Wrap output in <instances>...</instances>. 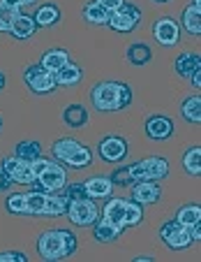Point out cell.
Here are the masks:
<instances>
[{
	"mask_svg": "<svg viewBox=\"0 0 201 262\" xmlns=\"http://www.w3.org/2000/svg\"><path fill=\"white\" fill-rule=\"evenodd\" d=\"M37 28H51L60 21V7L54 5V3H46V5H39L37 12L33 14Z\"/></svg>",
	"mask_w": 201,
	"mask_h": 262,
	"instance_id": "obj_20",
	"label": "cell"
},
{
	"mask_svg": "<svg viewBox=\"0 0 201 262\" xmlns=\"http://www.w3.org/2000/svg\"><path fill=\"white\" fill-rule=\"evenodd\" d=\"M63 239H65V253H67V257L74 255V253H77V246H79L77 234H74L72 230H63Z\"/></svg>",
	"mask_w": 201,
	"mask_h": 262,
	"instance_id": "obj_38",
	"label": "cell"
},
{
	"mask_svg": "<svg viewBox=\"0 0 201 262\" xmlns=\"http://www.w3.org/2000/svg\"><path fill=\"white\" fill-rule=\"evenodd\" d=\"M14 156L30 163V160H35V158H39V156H42V146H39V142H35V139H23V142L16 144Z\"/></svg>",
	"mask_w": 201,
	"mask_h": 262,
	"instance_id": "obj_32",
	"label": "cell"
},
{
	"mask_svg": "<svg viewBox=\"0 0 201 262\" xmlns=\"http://www.w3.org/2000/svg\"><path fill=\"white\" fill-rule=\"evenodd\" d=\"M160 239H162L164 246L171 248V251H185V248H190L192 244H194L190 228H185V225L178 223L176 218H173V221H167L162 228H160Z\"/></svg>",
	"mask_w": 201,
	"mask_h": 262,
	"instance_id": "obj_5",
	"label": "cell"
},
{
	"mask_svg": "<svg viewBox=\"0 0 201 262\" xmlns=\"http://www.w3.org/2000/svg\"><path fill=\"white\" fill-rule=\"evenodd\" d=\"M143 223V207L139 202L125 200V228H137Z\"/></svg>",
	"mask_w": 201,
	"mask_h": 262,
	"instance_id": "obj_33",
	"label": "cell"
},
{
	"mask_svg": "<svg viewBox=\"0 0 201 262\" xmlns=\"http://www.w3.org/2000/svg\"><path fill=\"white\" fill-rule=\"evenodd\" d=\"M102 218H107L109 223H116V225H120V228H125V200L111 198L107 204H104Z\"/></svg>",
	"mask_w": 201,
	"mask_h": 262,
	"instance_id": "obj_23",
	"label": "cell"
},
{
	"mask_svg": "<svg viewBox=\"0 0 201 262\" xmlns=\"http://www.w3.org/2000/svg\"><path fill=\"white\" fill-rule=\"evenodd\" d=\"M146 137L153 139V142H167V139L173 137V121L169 116H162V114H153L146 119Z\"/></svg>",
	"mask_w": 201,
	"mask_h": 262,
	"instance_id": "obj_13",
	"label": "cell"
},
{
	"mask_svg": "<svg viewBox=\"0 0 201 262\" xmlns=\"http://www.w3.org/2000/svg\"><path fill=\"white\" fill-rule=\"evenodd\" d=\"M90 228H93V237H95V242L97 244L116 242V239L123 234V230H125V228H120V225H116V223H109L107 218H97Z\"/></svg>",
	"mask_w": 201,
	"mask_h": 262,
	"instance_id": "obj_15",
	"label": "cell"
},
{
	"mask_svg": "<svg viewBox=\"0 0 201 262\" xmlns=\"http://www.w3.org/2000/svg\"><path fill=\"white\" fill-rule=\"evenodd\" d=\"M109 179H111V183H113V186H132V179H130L128 167H123V169H116V172H113Z\"/></svg>",
	"mask_w": 201,
	"mask_h": 262,
	"instance_id": "obj_37",
	"label": "cell"
},
{
	"mask_svg": "<svg viewBox=\"0 0 201 262\" xmlns=\"http://www.w3.org/2000/svg\"><path fill=\"white\" fill-rule=\"evenodd\" d=\"M44 204L46 193H42V190H30L26 195V213L28 216H44Z\"/></svg>",
	"mask_w": 201,
	"mask_h": 262,
	"instance_id": "obj_30",
	"label": "cell"
},
{
	"mask_svg": "<svg viewBox=\"0 0 201 262\" xmlns=\"http://www.w3.org/2000/svg\"><path fill=\"white\" fill-rule=\"evenodd\" d=\"M192 7H196V10H201V0H192Z\"/></svg>",
	"mask_w": 201,
	"mask_h": 262,
	"instance_id": "obj_46",
	"label": "cell"
},
{
	"mask_svg": "<svg viewBox=\"0 0 201 262\" xmlns=\"http://www.w3.org/2000/svg\"><path fill=\"white\" fill-rule=\"evenodd\" d=\"M35 33H37V24H35L33 14H21L19 12L10 26V35L14 40H30Z\"/></svg>",
	"mask_w": 201,
	"mask_h": 262,
	"instance_id": "obj_17",
	"label": "cell"
},
{
	"mask_svg": "<svg viewBox=\"0 0 201 262\" xmlns=\"http://www.w3.org/2000/svg\"><path fill=\"white\" fill-rule=\"evenodd\" d=\"M10 186H12L10 174H7L5 169L0 167V193H5V190H10Z\"/></svg>",
	"mask_w": 201,
	"mask_h": 262,
	"instance_id": "obj_42",
	"label": "cell"
},
{
	"mask_svg": "<svg viewBox=\"0 0 201 262\" xmlns=\"http://www.w3.org/2000/svg\"><path fill=\"white\" fill-rule=\"evenodd\" d=\"M5 209H7L10 213L23 216V213H26V195H23V193H12V195H7Z\"/></svg>",
	"mask_w": 201,
	"mask_h": 262,
	"instance_id": "obj_35",
	"label": "cell"
},
{
	"mask_svg": "<svg viewBox=\"0 0 201 262\" xmlns=\"http://www.w3.org/2000/svg\"><path fill=\"white\" fill-rule=\"evenodd\" d=\"M97 3H99V5H102L107 12H116L118 7L125 3V0H97Z\"/></svg>",
	"mask_w": 201,
	"mask_h": 262,
	"instance_id": "obj_41",
	"label": "cell"
},
{
	"mask_svg": "<svg viewBox=\"0 0 201 262\" xmlns=\"http://www.w3.org/2000/svg\"><path fill=\"white\" fill-rule=\"evenodd\" d=\"M128 151H130L128 142H125L123 137H118V135H109V137H104L97 146L99 158H102L104 163H111V165L123 163V160L128 158Z\"/></svg>",
	"mask_w": 201,
	"mask_h": 262,
	"instance_id": "obj_10",
	"label": "cell"
},
{
	"mask_svg": "<svg viewBox=\"0 0 201 262\" xmlns=\"http://www.w3.org/2000/svg\"><path fill=\"white\" fill-rule=\"evenodd\" d=\"M176 221L183 223L185 228H194V225L201 223V207L199 204H185V207L178 209Z\"/></svg>",
	"mask_w": 201,
	"mask_h": 262,
	"instance_id": "obj_31",
	"label": "cell"
},
{
	"mask_svg": "<svg viewBox=\"0 0 201 262\" xmlns=\"http://www.w3.org/2000/svg\"><path fill=\"white\" fill-rule=\"evenodd\" d=\"M19 12L21 10L10 7L7 3L0 0V33H10V26H12V21H14V16L19 14Z\"/></svg>",
	"mask_w": 201,
	"mask_h": 262,
	"instance_id": "obj_34",
	"label": "cell"
},
{
	"mask_svg": "<svg viewBox=\"0 0 201 262\" xmlns=\"http://www.w3.org/2000/svg\"><path fill=\"white\" fill-rule=\"evenodd\" d=\"M153 37L162 47H176L181 42V24L171 16H162L153 24Z\"/></svg>",
	"mask_w": 201,
	"mask_h": 262,
	"instance_id": "obj_11",
	"label": "cell"
},
{
	"mask_svg": "<svg viewBox=\"0 0 201 262\" xmlns=\"http://www.w3.org/2000/svg\"><path fill=\"white\" fill-rule=\"evenodd\" d=\"M125 58H128V63H132L134 68H143V65H148L153 60V49L146 42H132V45L128 47V51H125Z\"/></svg>",
	"mask_w": 201,
	"mask_h": 262,
	"instance_id": "obj_19",
	"label": "cell"
},
{
	"mask_svg": "<svg viewBox=\"0 0 201 262\" xmlns=\"http://www.w3.org/2000/svg\"><path fill=\"white\" fill-rule=\"evenodd\" d=\"M109 14H111V12L104 10L97 0H90V3H86L84 10H81V16H84L88 24H93V26H107L109 24Z\"/></svg>",
	"mask_w": 201,
	"mask_h": 262,
	"instance_id": "obj_22",
	"label": "cell"
},
{
	"mask_svg": "<svg viewBox=\"0 0 201 262\" xmlns=\"http://www.w3.org/2000/svg\"><path fill=\"white\" fill-rule=\"evenodd\" d=\"M183 169H185L190 177H199L201 174V146H190L183 156Z\"/></svg>",
	"mask_w": 201,
	"mask_h": 262,
	"instance_id": "obj_29",
	"label": "cell"
},
{
	"mask_svg": "<svg viewBox=\"0 0 201 262\" xmlns=\"http://www.w3.org/2000/svg\"><path fill=\"white\" fill-rule=\"evenodd\" d=\"M132 260H134V262H150L153 257H150V255H137V257H132Z\"/></svg>",
	"mask_w": 201,
	"mask_h": 262,
	"instance_id": "obj_44",
	"label": "cell"
},
{
	"mask_svg": "<svg viewBox=\"0 0 201 262\" xmlns=\"http://www.w3.org/2000/svg\"><path fill=\"white\" fill-rule=\"evenodd\" d=\"M23 81H26V86H28L33 93H37V95L54 93V91L58 89L54 72H49V70L42 68L39 63L37 65H28V68L23 70Z\"/></svg>",
	"mask_w": 201,
	"mask_h": 262,
	"instance_id": "obj_6",
	"label": "cell"
},
{
	"mask_svg": "<svg viewBox=\"0 0 201 262\" xmlns=\"http://www.w3.org/2000/svg\"><path fill=\"white\" fill-rule=\"evenodd\" d=\"M54 77H56V84L58 86H77L79 81L84 79V70L69 60V63H65L58 72H54Z\"/></svg>",
	"mask_w": 201,
	"mask_h": 262,
	"instance_id": "obj_21",
	"label": "cell"
},
{
	"mask_svg": "<svg viewBox=\"0 0 201 262\" xmlns=\"http://www.w3.org/2000/svg\"><path fill=\"white\" fill-rule=\"evenodd\" d=\"M67 218L72 225H77V228H90L95 221L99 218V209L97 204L93 202L90 198H84V200H72V202L67 204Z\"/></svg>",
	"mask_w": 201,
	"mask_h": 262,
	"instance_id": "obj_8",
	"label": "cell"
},
{
	"mask_svg": "<svg viewBox=\"0 0 201 262\" xmlns=\"http://www.w3.org/2000/svg\"><path fill=\"white\" fill-rule=\"evenodd\" d=\"M153 3H160V5H162V3H169V0H153Z\"/></svg>",
	"mask_w": 201,
	"mask_h": 262,
	"instance_id": "obj_48",
	"label": "cell"
},
{
	"mask_svg": "<svg viewBox=\"0 0 201 262\" xmlns=\"http://www.w3.org/2000/svg\"><path fill=\"white\" fill-rule=\"evenodd\" d=\"M26 253L21 251H3L0 253V262H26Z\"/></svg>",
	"mask_w": 201,
	"mask_h": 262,
	"instance_id": "obj_40",
	"label": "cell"
},
{
	"mask_svg": "<svg viewBox=\"0 0 201 262\" xmlns=\"http://www.w3.org/2000/svg\"><path fill=\"white\" fill-rule=\"evenodd\" d=\"M60 193L65 195V200H67V202H72V200H84V198H88V195H86V188H84V181H77V183H69V181H67V186H65Z\"/></svg>",
	"mask_w": 201,
	"mask_h": 262,
	"instance_id": "obj_36",
	"label": "cell"
},
{
	"mask_svg": "<svg viewBox=\"0 0 201 262\" xmlns=\"http://www.w3.org/2000/svg\"><path fill=\"white\" fill-rule=\"evenodd\" d=\"M130 179L134 181H162L169 174V160L162 156H150V158L137 160V163L128 165Z\"/></svg>",
	"mask_w": 201,
	"mask_h": 262,
	"instance_id": "obj_3",
	"label": "cell"
},
{
	"mask_svg": "<svg viewBox=\"0 0 201 262\" xmlns=\"http://www.w3.org/2000/svg\"><path fill=\"white\" fill-rule=\"evenodd\" d=\"M181 114L187 123H192V125L201 123V98L199 95H190V98L181 104Z\"/></svg>",
	"mask_w": 201,
	"mask_h": 262,
	"instance_id": "obj_26",
	"label": "cell"
},
{
	"mask_svg": "<svg viewBox=\"0 0 201 262\" xmlns=\"http://www.w3.org/2000/svg\"><path fill=\"white\" fill-rule=\"evenodd\" d=\"M30 186H33V190H42V193H60L67 186V169L51 160L49 167L39 174Z\"/></svg>",
	"mask_w": 201,
	"mask_h": 262,
	"instance_id": "obj_7",
	"label": "cell"
},
{
	"mask_svg": "<svg viewBox=\"0 0 201 262\" xmlns=\"http://www.w3.org/2000/svg\"><path fill=\"white\" fill-rule=\"evenodd\" d=\"M132 89L123 81H99L90 91V102L97 112H123L132 104Z\"/></svg>",
	"mask_w": 201,
	"mask_h": 262,
	"instance_id": "obj_1",
	"label": "cell"
},
{
	"mask_svg": "<svg viewBox=\"0 0 201 262\" xmlns=\"http://www.w3.org/2000/svg\"><path fill=\"white\" fill-rule=\"evenodd\" d=\"M139 24H141V7L132 5V3H123L116 12L109 14L107 26L113 30V33L125 35V33H132Z\"/></svg>",
	"mask_w": 201,
	"mask_h": 262,
	"instance_id": "obj_4",
	"label": "cell"
},
{
	"mask_svg": "<svg viewBox=\"0 0 201 262\" xmlns=\"http://www.w3.org/2000/svg\"><path fill=\"white\" fill-rule=\"evenodd\" d=\"M51 156L58 160L60 165H67L72 169H86L93 165V151L86 146L84 142L72 137H60L51 146Z\"/></svg>",
	"mask_w": 201,
	"mask_h": 262,
	"instance_id": "obj_2",
	"label": "cell"
},
{
	"mask_svg": "<svg viewBox=\"0 0 201 262\" xmlns=\"http://www.w3.org/2000/svg\"><path fill=\"white\" fill-rule=\"evenodd\" d=\"M37 253L42 260H65V239H63V230H46L39 234L37 239Z\"/></svg>",
	"mask_w": 201,
	"mask_h": 262,
	"instance_id": "obj_9",
	"label": "cell"
},
{
	"mask_svg": "<svg viewBox=\"0 0 201 262\" xmlns=\"http://www.w3.org/2000/svg\"><path fill=\"white\" fill-rule=\"evenodd\" d=\"M3 3H7L10 7H16V10H21V7H23V0H3Z\"/></svg>",
	"mask_w": 201,
	"mask_h": 262,
	"instance_id": "obj_43",
	"label": "cell"
},
{
	"mask_svg": "<svg viewBox=\"0 0 201 262\" xmlns=\"http://www.w3.org/2000/svg\"><path fill=\"white\" fill-rule=\"evenodd\" d=\"M173 70H176L178 77L183 79H190L196 70H201V54L199 51H185L173 60Z\"/></svg>",
	"mask_w": 201,
	"mask_h": 262,
	"instance_id": "obj_16",
	"label": "cell"
},
{
	"mask_svg": "<svg viewBox=\"0 0 201 262\" xmlns=\"http://www.w3.org/2000/svg\"><path fill=\"white\" fill-rule=\"evenodd\" d=\"M160 198H162V186H160V181H134L132 183V200L139 202L141 207L157 204Z\"/></svg>",
	"mask_w": 201,
	"mask_h": 262,
	"instance_id": "obj_14",
	"label": "cell"
},
{
	"mask_svg": "<svg viewBox=\"0 0 201 262\" xmlns=\"http://www.w3.org/2000/svg\"><path fill=\"white\" fill-rule=\"evenodd\" d=\"M84 188L90 200H107L113 193V183L109 177H90L88 181H84Z\"/></svg>",
	"mask_w": 201,
	"mask_h": 262,
	"instance_id": "obj_18",
	"label": "cell"
},
{
	"mask_svg": "<svg viewBox=\"0 0 201 262\" xmlns=\"http://www.w3.org/2000/svg\"><path fill=\"white\" fill-rule=\"evenodd\" d=\"M37 0H23V7H30V5H35Z\"/></svg>",
	"mask_w": 201,
	"mask_h": 262,
	"instance_id": "obj_47",
	"label": "cell"
},
{
	"mask_svg": "<svg viewBox=\"0 0 201 262\" xmlns=\"http://www.w3.org/2000/svg\"><path fill=\"white\" fill-rule=\"evenodd\" d=\"M0 130H3V116H0Z\"/></svg>",
	"mask_w": 201,
	"mask_h": 262,
	"instance_id": "obj_49",
	"label": "cell"
},
{
	"mask_svg": "<svg viewBox=\"0 0 201 262\" xmlns=\"http://www.w3.org/2000/svg\"><path fill=\"white\" fill-rule=\"evenodd\" d=\"M51 165V160H46L44 156H39V158H35V160H30V169H33V174H35V179L39 177V174L44 172L46 167Z\"/></svg>",
	"mask_w": 201,
	"mask_h": 262,
	"instance_id": "obj_39",
	"label": "cell"
},
{
	"mask_svg": "<svg viewBox=\"0 0 201 262\" xmlns=\"http://www.w3.org/2000/svg\"><path fill=\"white\" fill-rule=\"evenodd\" d=\"M0 167L10 174L12 183H16V186H30L35 181V174L30 169L28 160H21L16 156H5V158L0 160Z\"/></svg>",
	"mask_w": 201,
	"mask_h": 262,
	"instance_id": "obj_12",
	"label": "cell"
},
{
	"mask_svg": "<svg viewBox=\"0 0 201 262\" xmlns=\"http://www.w3.org/2000/svg\"><path fill=\"white\" fill-rule=\"evenodd\" d=\"M63 121L69 128H84L88 123V112L84 104H69L63 109Z\"/></svg>",
	"mask_w": 201,
	"mask_h": 262,
	"instance_id": "obj_25",
	"label": "cell"
},
{
	"mask_svg": "<svg viewBox=\"0 0 201 262\" xmlns=\"http://www.w3.org/2000/svg\"><path fill=\"white\" fill-rule=\"evenodd\" d=\"M65 63H69V51L67 49H49V51H44V56H42V60H39V65L46 68L49 72H58Z\"/></svg>",
	"mask_w": 201,
	"mask_h": 262,
	"instance_id": "obj_24",
	"label": "cell"
},
{
	"mask_svg": "<svg viewBox=\"0 0 201 262\" xmlns=\"http://www.w3.org/2000/svg\"><path fill=\"white\" fill-rule=\"evenodd\" d=\"M67 200H65L63 193H46V204H44V216H65L67 211Z\"/></svg>",
	"mask_w": 201,
	"mask_h": 262,
	"instance_id": "obj_27",
	"label": "cell"
},
{
	"mask_svg": "<svg viewBox=\"0 0 201 262\" xmlns=\"http://www.w3.org/2000/svg\"><path fill=\"white\" fill-rule=\"evenodd\" d=\"M5 84H7V79H5V74L0 72V91H5Z\"/></svg>",
	"mask_w": 201,
	"mask_h": 262,
	"instance_id": "obj_45",
	"label": "cell"
},
{
	"mask_svg": "<svg viewBox=\"0 0 201 262\" xmlns=\"http://www.w3.org/2000/svg\"><path fill=\"white\" fill-rule=\"evenodd\" d=\"M181 21H183V28L187 30V35H192V37H199L201 35V10L190 5L183 12Z\"/></svg>",
	"mask_w": 201,
	"mask_h": 262,
	"instance_id": "obj_28",
	"label": "cell"
}]
</instances>
